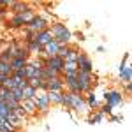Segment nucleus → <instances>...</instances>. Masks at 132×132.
<instances>
[{"mask_svg": "<svg viewBox=\"0 0 132 132\" xmlns=\"http://www.w3.org/2000/svg\"><path fill=\"white\" fill-rule=\"evenodd\" d=\"M83 97H85V102H86V108H88V109H93V111L99 109V101H97V95H95L93 90L86 92Z\"/></svg>", "mask_w": 132, "mask_h": 132, "instance_id": "obj_11", "label": "nucleus"}, {"mask_svg": "<svg viewBox=\"0 0 132 132\" xmlns=\"http://www.w3.org/2000/svg\"><path fill=\"white\" fill-rule=\"evenodd\" d=\"M11 113H12V111L7 108V104H5V102H0V118H4V120H5L7 116H11Z\"/></svg>", "mask_w": 132, "mask_h": 132, "instance_id": "obj_22", "label": "nucleus"}, {"mask_svg": "<svg viewBox=\"0 0 132 132\" xmlns=\"http://www.w3.org/2000/svg\"><path fill=\"white\" fill-rule=\"evenodd\" d=\"M9 28H25V21H23V18L18 16V14H14V16L9 20Z\"/></svg>", "mask_w": 132, "mask_h": 132, "instance_id": "obj_15", "label": "nucleus"}, {"mask_svg": "<svg viewBox=\"0 0 132 132\" xmlns=\"http://www.w3.org/2000/svg\"><path fill=\"white\" fill-rule=\"evenodd\" d=\"M27 63L28 62L21 60V58H12L11 60V67H12V71H20V69H25L27 67Z\"/></svg>", "mask_w": 132, "mask_h": 132, "instance_id": "obj_17", "label": "nucleus"}, {"mask_svg": "<svg viewBox=\"0 0 132 132\" xmlns=\"http://www.w3.org/2000/svg\"><path fill=\"white\" fill-rule=\"evenodd\" d=\"M48 92H65V86H63V78H55V79H50L48 81Z\"/></svg>", "mask_w": 132, "mask_h": 132, "instance_id": "obj_12", "label": "nucleus"}, {"mask_svg": "<svg viewBox=\"0 0 132 132\" xmlns=\"http://www.w3.org/2000/svg\"><path fill=\"white\" fill-rule=\"evenodd\" d=\"M25 28L32 30L34 34L42 32V30H46V28H50V20H48L46 16H42V14H35V16L25 25Z\"/></svg>", "mask_w": 132, "mask_h": 132, "instance_id": "obj_2", "label": "nucleus"}, {"mask_svg": "<svg viewBox=\"0 0 132 132\" xmlns=\"http://www.w3.org/2000/svg\"><path fill=\"white\" fill-rule=\"evenodd\" d=\"M67 28V25L65 23H62V21H53L51 23V27H50V32H51V35L55 37L56 34H60L62 30H65Z\"/></svg>", "mask_w": 132, "mask_h": 132, "instance_id": "obj_16", "label": "nucleus"}, {"mask_svg": "<svg viewBox=\"0 0 132 132\" xmlns=\"http://www.w3.org/2000/svg\"><path fill=\"white\" fill-rule=\"evenodd\" d=\"M129 58H130V55H129V53H125L123 62L120 63V67H118V76H120V81H122L123 85L130 83V79H132V69H130V65H127Z\"/></svg>", "mask_w": 132, "mask_h": 132, "instance_id": "obj_4", "label": "nucleus"}, {"mask_svg": "<svg viewBox=\"0 0 132 132\" xmlns=\"http://www.w3.org/2000/svg\"><path fill=\"white\" fill-rule=\"evenodd\" d=\"M76 65H78V71L79 72H86V74H93V62L90 60V56L86 53H79L78 58H76Z\"/></svg>", "mask_w": 132, "mask_h": 132, "instance_id": "obj_5", "label": "nucleus"}, {"mask_svg": "<svg viewBox=\"0 0 132 132\" xmlns=\"http://www.w3.org/2000/svg\"><path fill=\"white\" fill-rule=\"evenodd\" d=\"M102 120H104V114H101L99 111L88 116V123H99V122H102Z\"/></svg>", "mask_w": 132, "mask_h": 132, "instance_id": "obj_24", "label": "nucleus"}, {"mask_svg": "<svg viewBox=\"0 0 132 132\" xmlns=\"http://www.w3.org/2000/svg\"><path fill=\"white\" fill-rule=\"evenodd\" d=\"M12 67H11V63H4V62H0V74L2 76H12Z\"/></svg>", "mask_w": 132, "mask_h": 132, "instance_id": "obj_19", "label": "nucleus"}, {"mask_svg": "<svg viewBox=\"0 0 132 132\" xmlns=\"http://www.w3.org/2000/svg\"><path fill=\"white\" fill-rule=\"evenodd\" d=\"M12 99L18 102V104H21V102L25 101V97H23V90H21V88H14V90H12Z\"/></svg>", "mask_w": 132, "mask_h": 132, "instance_id": "obj_23", "label": "nucleus"}, {"mask_svg": "<svg viewBox=\"0 0 132 132\" xmlns=\"http://www.w3.org/2000/svg\"><path fill=\"white\" fill-rule=\"evenodd\" d=\"M35 14H37V12H35V9H34V7H30L28 11H25V12H23V14H20V16L23 18V21H25V25H27V23H28V21H30L32 18L35 16Z\"/></svg>", "mask_w": 132, "mask_h": 132, "instance_id": "obj_20", "label": "nucleus"}, {"mask_svg": "<svg viewBox=\"0 0 132 132\" xmlns=\"http://www.w3.org/2000/svg\"><path fill=\"white\" fill-rule=\"evenodd\" d=\"M63 65L65 62L58 58V56H50V58H44V67H50V69H55L60 76H63Z\"/></svg>", "mask_w": 132, "mask_h": 132, "instance_id": "obj_8", "label": "nucleus"}, {"mask_svg": "<svg viewBox=\"0 0 132 132\" xmlns=\"http://www.w3.org/2000/svg\"><path fill=\"white\" fill-rule=\"evenodd\" d=\"M123 101H125V97H123L122 90H108L104 93V104H108L111 108H116V106L123 104Z\"/></svg>", "mask_w": 132, "mask_h": 132, "instance_id": "obj_3", "label": "nucleus"}, {"mask_svg": "<svg viewBox=\"0 0 132 132\" xmlns=\"http://www.w3.org/2000/svg\"><path fill=\"white\" fill-rule=\"evenodd\" d=\"M37 92H48V81L39 79V88H37Z\"/></svg>", "mask_w": 132, "mask_h": 132, "instance_id": "obj_26", "label": "nucleus"}, {"mask_svg": "<svg viewBox=\"0 0 132 132\" xmlns=\"http://www.w3.org/2000/svg\"><path fill=\"white\" fill-rule=\"evenodd\" d=\"M123 92H125L127 95H130V83H127V85L123 86Z\"/></svg>", "mask_w": 132, "mask_h": 132, "instance_id": "obj_29", "label": "nucleus"}, {"mask_svg": "<svg viewBox=\"0 0 132 132\" xmlns=\"http://www.w3.org/2000/svg\"><path fill=\"white\" fill-rule=\"evenodd\" d=\"M30 7L32 5L28 4V2H14V0H11V4H9V9L12 11V16H14V14L20 16V14H23L25 11H28Z\"/></svg>", "mask_w": 132, "mask_h": 132, "instance_id": "obj_9", "label": "nucleus"}, {"mask_svg": "<svg viewBox=\"0 0 132 132\" xmlns=\"http://www.w3.org/2000/svg\"><path fill=\"white\" fill-rule=\"evenodd\" d=\"M78 90H79V95H85L86 92H90L93 86H95V76L93 74H86V72H79L78 71Z\"/></svg>", "mask_w": 132, "mask_h": 132, "instance_id": "obj_1", "label": "nucleus"}, {"mask_svg": "<svg viewBox=\"0 0 132 132\" xmlns=\"http://www.w3.org/2000/svg\"><path fill=\"white\" fill-rule=\"evenodd\" d=\"M20 106H21V109H23L25 114H35V113H37V108H35V101H34V99H32V101L30 99H25Z\"/></svg>", "mask_w": 132, "mask_h": 132, "instance_id": "obj_13", "label": "nucleus"}, {"mask_svg": "<svg viewBox=\"0 0 132 132\" xmlns=\"http://www.w3.org/2000/svg\"><path fill=\"white\" fill-rule=\"evenodd\" d=\"M28 81V86H32V88H39V79H35V78H32V79H27Z\"/></svg>", "mask_w": 132, "mask_h": 132, "instance_id": "obj_27", "label": "nucleus"}, {"mask_svg": "<svg viewBox=\"0 0 132 132\" xmlns=\"http://www.w3.org/2000/svg\"><path fill=\"white\" fill-rule=\"evenodd\" d=\"M12 60V53H11L9 48H5L4 51H0V62H4V63H11Z\"/></svg>", "mask_w": 132, "mask_h": 132, "instance_id": "obj_18", "label": "nucleus"}, {"mask_svg": "<svg viewBox=\"0 0 132 132\" xmlns=\"http://www.w3.org/2000/svg\"><path fill=\"white\" fill-rule=\"evenodd\" d=\"M62 106H63L65 109H69V111H71V93H69V92H63V99H62Z\"/></svg>", "mask_w": 132, "mask_h": 132, "instance_id": "obj_25", "label": "nucleus"}, {"mask_svg": "<svg viewBox=\"0 0 132 132\" xmlns=\"http://www.w3.org/2000/svg\"><path fill=\"white\" fill-rule=\"evenodd\" d=\"M35 95H37V90L35 88H32V86H27V88H23V97L25 99H35Z\"/></svg>", "mask_w": 132, "mask_h": 132, "instance_id": "obj_21", "label": "nucleus"}, {"mask_svg": "<svg viewBox=\"0 0 132 132\" xmlns=\"http://www.w3.org/2000/svg\"><path fill=\"white\" fill-rule=\"evenodd\" d=\"M5 18H7V11H5V9H0V21H4Z\"/></svg>", "mask_w": 132, "mask_h": 132, "instance_id": "obj_28", "label": "nucleus"}, {"mask_svg": "<svg viewBox=\"0 0 132 132\" xmlns=\"http://www.w3.org/2000/svg\"><path fill=\"white\" fill-rule=\"evenodd\" d=\"M35 108H37V111L41 113V114H46V113L50 111L51 104H50V99H48V92H37V95H35Z\"/></svg>", "mask_w": 132, "mask_h": 132, "instance_id": "obj_6", "label": "nucleus"}, {"mask_svg": "<svg viewBox=\"0 0 132 132\" xmlns=\"http://www.w3.org/2000/svg\"><path fill=\"white\" fill-rule=\"evenodd\" d=\"M109 120H111V122H120V120H122V116H111Z\"/></svg>", "mask_w": 132, "mask_h": 132, "instance_id": "obj_30", "label": "nucleus"}, {"mask_svg": "<svg viewBox=\"0 0 132 132\" xmlns=\"http://www.w3.org/2000/svg\"><path fill=\"white\" fill-rule=\"evenodd\" d=\"M76 37H78V39H79V41H85V35H83L81 32H78V34H76Z\"/></svg>", "mask_w": 132, "mask_h": 132, "instance_id": "obj_31", "label": "nucleus"}, {"mask_svg": "<svg viewBox=\"0 0 132 132\" xmlns=\"http://www.w3.org/2000/svg\"><path fill=\"white\" fill-rule=\"evenodd\" d=\"M34 41L39 42L41 46H46L48 42H51L53 41V35H51L50 28H46V30H42V32H37V34L34 35Z\"/></svg>", "mask_w": 132, "mask_h": 132, "instance_id": "obj_10", "label": "nucleus"}, {"mask_svg": "<svg viewBox=\"0 0 132 132\" xmlns=\"http://www.w3.org/2000/svg\"><path fill=\"white\" fill-rule=\"evenodd\" d=\"M71 111L76 113H88V108H86V102H85V97L79 95V93H71Z\"/></svg>", "mask_w": 132, "mask_h": 132, "instance_id": "obj_7", "label": "nucleus"}, {"mask_svg": "<svg viewBox=\"0 0 132 132\" xmlns=\"http://www.w3.org/2000/svg\"><path fill=\"white\" fill-rule=\"evenodd\" d=\"M48 99H50L51 106H62L63 92H48Z\"/></svg>", "mask_w": 132, "mask_h": 132, "instance_id": "obj_14", "label": "nucleus"}]
</instances>
